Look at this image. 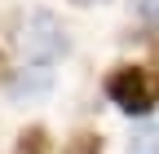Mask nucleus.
<instances>
[{
  "label": "nucleus",
  "instance_id": "obj_1",
  "mask_svg": "<svg viewBox=\"0 0 159 154\" xmlns=\"http://www.w3.org/2000/svg\"><path fill=\"white\" fill-rule=\"evenodd\" d=\"M102 92L124 114H150L159 106V66L150 62H119L106 71Z\"/></svg>",
  "mask_w": 159,
  "mask_h": 154
},
{
  "label": "nucleus",
  "instance_id": "obj_4",
  "mask_svg": "<svg viewBox=\"0 0 159 154\" xmlns=\"http://www.w3.org/2000/svg\"><path fill=\"white\" fill-rule=\"evenodd\" d=\"M53 141H49V128L44 123H31L18 132V141H13V154H49Z\"/></svg>",
  "mask_w": 159,
  "mask_h": 154
},
{
  "label": "nucleus",
  "instance_id": "obj_8",
  "mask_svg": "<svg viewBox=\"0 0 159 154\" xmlns=\"http://www.w3.org/2000/svg\"><path fill=\"white\" fill-rule=\"evenodd\" d=\"M75 5H97V0H75Z\"/></svg>",
  "mask_w": 159,
  "mask_h": 154
},
{
  "label": "nucleus",
  "instance_id": "obj_6",
  "mask_svg": "<svg viewBox=\"0 0 159 154\" xmlns=\"http://www.w3.org/2000/svg\"><path fill=\"white\" fill-rule=\"evenodd\" d=\"M128 154H159V128H137L128 137Z\"/></svg>",
  "mask_w": 159,
  "mask_h": 154
},
{
  "label": "nucleus",
  "instance_id": "obj_3",
  "mask_svg": "<svg viewBox=\"0 0 159 154\" xmlns=\"http://www.w3.org/2000/svg\"><path fill=\"white\" fill-rule=\"evenodd\" d=\"M49 88H53V71L49 66H31V71L22 66V71H13L9 84H5V92L13 101H40Z\"/></svg>",
  "mask_w": 159,
  "mask_h": 154
},
{
  "label": "nucleus",
  "instance_id": "obj_2",
  "mask_svg": "<svg viewBox=\"0 0 159 154\" xmlns=\"http://www.w3.org/2000/svg\"><path fill=\"white\" fill-rule=\"evenodd\" d=\"M18 53L31 66H53L71 53V35L62 27V18L49 9H31L27 18H18Z\"/></svg>",
  "mask_w": 159,
  "mask_h": 154
},
{
  "label": "nucleus",
  "instance_id": "obj_7",
  "mask_svg": "<svg viewBox=\"0 0 159 154\" xmlns=\"http://www.w3.org/2000/svg\"><path fill=\"white\" fill-rule=\"evenodd\" d=\"M133 9H137V18H142V22L159 27V0H133Z\"/></svg>",
  "mask_w": 159,
  "mask_h": 154
},
{
  "label": "nucleus",
  "instance_id": "obj_5",
  "mask_svg": "<svg viewBox=\"0 0 159 154\" xmlns=\"http://www.w3.org/2000/svg\"><path fill=\"white\" fill-rule=\"evenodd\" d=\"M62 154H106V141H102V132H75V137L62 145Z\"/></svg>",
  "mask_w": 159,
  "mask_h": 154
}]
</instances>
